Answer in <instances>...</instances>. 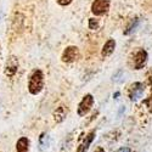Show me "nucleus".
<instances>
[{
	"instance_id": "f257e3e1",
	"label": "nucleus",
	"mask_w": 152,
	"mask_h": 152,
	"mask_svg": "<svg viewBox=\"0 0 152 152\" xmlns=\"http://www.w3.org/2000/svg\"><path fill=\"white\" fill-rule=\"evenodd\" d=\"M147 58H148V55H147V51L145 49H141V48H137L135 51H133L130 55H129V58H128V65L133 68V69H142L147 62Z\"/></svg>"
},
{
	"instance_id": "f03ea898",
	"label": "nucleus",
	"mask_w": 152,
	"mask_h": 152,
	"mask_svg": "<svg viewBox=\"0 0 152 152\" xmlns=\"http://www.w3.org/2000/svg\"><path fill=\"white\" fill-rule=\"evenodd\" d=\"M44 88V74L40 69H35L28 80V90L32 95L39 94Z\"/></svg>"
},
{
	"instance_id": "7ed1b4c3",
	"label": "nucleus",
	"mask_w": 152,
	"mask_h": 152,
	"mask_svg": "<svg viewBox=\"0 0 152 152\" xmlns=\"http://www.w3.org/2000/svg\"><path fill=\"white\" fill-rule=\"evenodd\" d=\"M80 57V51L77 46L74 45H71V46H67L62 53V56H61V60L62 62H66V63H72V62H75L78 61Z\"/></svg>"
},
{
	"instance_id": "20e7f679",
	"label": "nucleus",
	"mask_w": 152,
	"mask_h": 152,
	"mask_svg": "<svg viewBox=\"0 0 152 152\" xmlns=\"http://www.w3.org/2000/svg\"><path fill=\"white\" fill-rule=\"evenodd\" d=\"M93 105H94V97H93V95H91V94H86V95L82 99V101L79 102V105H78V110H77L78 116L84 117L85 115H88V113L90 112Z\"/></svg>"
},
{
	"instance_id": "39448f33",
	"label": "nucleus",
	"mask_w": 152,
	"mask_h": 152,
	"mask_svg": "<svg viewBox=\"0 0 152 152\" xmlns=\"http://www.w3.org/2000/svg\"><path fill=\"white\" fill-rule=\"evenodd\" d=\"M110 10V0H94L91 4V12L95 16H104Z\"/></svg>"
},
{
	"instance_id": "423d86ee",
	"label": "nucleus",
	"mask_w": 152,
	"mask_h": 152,
	"mask_svg": "<svg viewBox=\"0 0 152 152\" xmlns=\"http://www.w3.org/2000/svg\"><path fill=\"white\" fill-rule=\"evenodd\" d=\"M144 91H145V84L141 82H136L130 85L129 90H128V95L132 101H137L142 96Z\"/></svg>"
},
{
	"instance_id": "0eeeda50",
	"label": "nucleus",
	"mask_w": 152,
	"mask_h": 152,
	"mask_svg": "<svg viewBox=\"0 0 152 152\" xmlns=\"http://www.w3.org/2000/svg\"><path fill=\"white\" fill-rule=\"evenodd\" d=\"M18 69V60L16 56H10L7 60H6V63H5V69H4V73L7 77H14L16 74Z\"/></svg>"
},
{
	"instance_id": "6e6552de",
	"label": "nucleus",
	"mask_w": 152,
	"mask_h": 152,
	"mask_svg": "<svg viewBox=\"0 0 152 152\" xmlns=\"http://www.w3.org/2000/svg\"><path fill=\"white\" fill-rule=\"evenodd\" d=\"M115 49H116V40L115 39H108L105 45L102 46V50H101V56L104 58L110 57L113 53H115Z\"/></svg>"
},
{
	"instance_id": "1a4fd4ad",
	"label": "nucleus",
	"mask_w": 152,
	"mask_h": 152,
	"mask_svg": "<svg viewBox=\"0 0 152 152\" xmlns=\"http://www.w3.org/2000/svg\"><path fill=\"white\" fill-rule=\"evenodd\" d=\"M67 113H68V108H67L66 106H63V105L58 106V107L54 111V113H53L54 121H55L56 123L63 122V121L66 119V117H67Z\"/></svg>"
},
{
	"instance_id": "9d476101",
	"label": "nucleus",
	"mask_w": 152,
	"mask_h": 152,
	"mask_svg": "<svg viewBox=\"0 0 152 152\" xmlns=\"http://www.w3.org/2000/svg\"><path fill=\"white\" fill-rule=\"evenodd\" d=\"M94 137H95V130H91L89 134H88V135L84 137L83 142H82V144L78 146V150H77V152H88V148H89L90 144L93 142Z\"/></svg>"
},
{
	"instance_id": "9b49d317",
	"label": "nucleus",
	"mask_w": 152,
	"mask_h": 152,
	"mask_svg": "<svg viewBox=\"0 0 152 152\" xmlns=\"http://www.w3.org/2000/svg\"><path fill=\"white\" fill-rule=\"evenodd\" d=\"M29 151V140L27 137H21L16 144V152H28Z\"/></svg>"
},
{
	"instance_id": "f8f14e48",
	"label": "nucleus",
	"mask_w": 152,
	"mask_h": 152,
	"mask_svg": "<svg viewBox=\"0 0 152 152\" xmlns=\"http://www.w3.org/2000/svg\"><path fill=\"white\" fill-rule=\"evenodd\" d=\"M50 146V136L48 133H42L39 136V150L46 151Z\"/></svg>"
},
{
	"instance_id": "ddd939ff",
	"label": "nucleus",
	"mask_w": 152,
	"mask_h": 152,
	"mask_svg": "<svg viewBox=\"0 0 152 152\" xmlns=\"http://www.w3.org/2000/svg\"><path fill=\"white\" fill-rule=\"evenodd\" d=\"M100 27V21L97 18H89V28L91 31H96Z\"/></svg>"
},
{
	"instance_id": "4468645a",
	"label": "nucleus",
	"mask_w": 152,
	"mask_h": 152,
	"mask_svg": "<svg viewBox=\"0 0 152 152\" xmlns=\"http://www.w3.org/2000/svg\"><path fill=\"white\" fill-rule=\"evenodd\" d=\"M142 104H145L147 107H148V110L150 111H152V89H151V94L148 95V97L147 99H145L144 100V102Z\"/></svg>"
},
{
	"instance_id": "2eb2a0df",
	"label": "nucleus",
	"mask_w": 152,
	"mask_h": 152,
	"mask_svg": "<svg viewBox=\"0 0 152 152\" xmlns=\"http://www.w3.org/2000/svg\"><path fill=\"white\" fill-rule=\"evenodd\" d=\"M72 1H73V0H56V3H57L58 5H61V6H67V5H69Z\"/></svg>"
},
{
	"instance_id": "dca6fc26",
	"label": "nucleus",
	"mask_w": 152,
	"mask_h": 152,
	"mask_svg": "<svg viewBox=\"0 0 152 152\" xmlns=\"http://www.w3.org/2000/svg\"><path fill=\"white\" fill-rule=\"evenodd\" d=\"M146 77H147V83L152 86V67L148 69V72H147V74H146Z\"/></svg>"
},
{
	"instance_id": "f3484780",
	"label": "nucleus",
	"mask_w": 152,
	"mask_h": 152,
	"mask_svg": "<svg viewBox=\"0 0 152 152\" xmlns=\"http://www.w3.org/2000/svg\"><path fill=\"white\" fill-rule=\"evenodd\" d=\"M117 152H130V150H129L128 147H122V148H119Z\"/></svg>"
}]
</instances>
